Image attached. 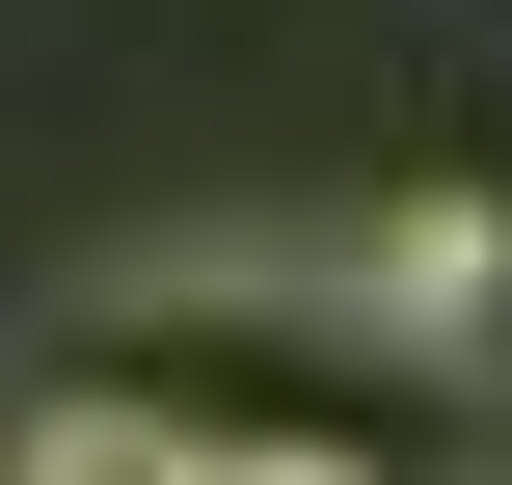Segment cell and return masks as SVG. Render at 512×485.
I'll list each match as a JSON object with an SVG mask.
<instances>
[{
    "instance_id": "cell-2",
    "label": "cell",
    "mask_w": 512,
    "mask_h": 485,
    "mask_svg": "<svg viewBox=\"0 0 512 485\" xmlns=\"http://www.w3.org/2000/svg\"><path fill=\"white\" fill-rule=\"evenodd\" d=\"M189 485H351V459H189Z\"/></svg>"
},
{
    "instance_id": "cell-1",
    "label": "cell",
    "mask_w": 512,
    "mask_h": 485,
    "mask_svg": "<svg viewBox=\"0 0 512 485\" xmlns=\"http://www.w3.org/2000/svg\"><path fill=\"white\" fill-rule=\"evenodd\" d=\"M0 485H189V459H162L135 405H81V378H54V405H27V459H0Z\"/></svg>"
}]
</instances>
